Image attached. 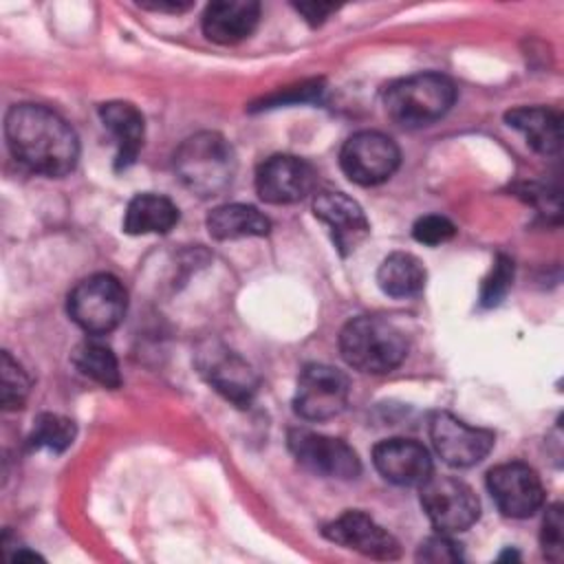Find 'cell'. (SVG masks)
Wrapping results in <instances>:
<instances>
[{
  "label": "cell",
  "mask_w": 564,
  "mask_h": 564,
  "mask_svg": "<svg viewBox=\"0 0 564 564\" xmlns=\"http://www.w3.org/2000/svg\"><path fill=\"white\" fill-rule=\"evenodd\" d=\"M430 438L436 454L452 467H471L480 463L494 447V432L471 427L449 412L430 416Z\"/></svg>",
  "instance_id": "cell-11"
},
{
  "label": "cell",
  "mask_w": 564,
  "mask_h": 564,
  "mask_svg": "<svg viewBox=\"0 0 564 564\" xmlns=\"http://www.w3.org/2000/svg\"><path fill=\"white\" fill-rule=\"evenodd\" d=\"M271 229L269 218L251 205L231 203L220 205L207 216V231L216 240H234V238H253L267 236Z\"/></svg>",
  "instance_id": "cell-21"
},
{
  "label": "cell",
  "mask_w": 564,
  "mask_h": 564,
  "mask_svg": "<svg viewBox=\"0 0 564 564\" xmlns=\"http://www.w3.org/2000/svg\"><path fill=\"white\" fill-rule=\"evenodd\" d=\"M260 20V4L251 0H218L203 13V33L216 44H238L247 40Z\"/></svg>",
  "instance_id": "cell-17"
},
{
  "label": "cell",
  "mask_w": 564,
  "mask_h": 564,
  "mask_svg": "<svg viewBox=\"0 0 564 564\" xmlns=\"http://www.w3.org/2000/svg\"><path fill=\"white\" fill-rule=\"evenodd\" d=\"M377 471L392 485L419 487L432 474V458L425 445L412 438H386L372 447Z\"/></svg>",
  "instance_id": "cell-16"
},
{
  "label": "cell",
  "mask_w": 564,
  "mask_h": 564,
  "mask_svg": "<svg viewBox=\"0 0 564 564\" xmlns=\"http://www.w3.org/2000/svg\"><path fill=\"white\" fill-rule=\"evenodd\" d=\"M145 9H154V11H172V13H181L187 11L192 7V2H145Z\"/></svg>",
  "instance_id": "cell-31"
},
{
  "label": "cell",
  "mask_w": 564,
  "mask_h": 564,
  "mask_svg": "<svg viewBox=\"0 0 564 564\" xmlns=\"http://www.w3.org/2000/svg\"><path fill=\"white\" fill-rule=\"evenodd\" d=\"M70 361L84 377L97 381L104 388L121 386V372L115 352L110 350V346L97 339L79 341L70 352Z\"/></svg>",
  "instance_id": "cell-23"
},
{
  "label": "cell",
  "mask_w": 564,
  "mask_h": 564,
  "mask_svg": "<svg viewBox=\"0 0 564 564\" xmlns=\"http://www.w3.org/2000/svg\"><path fill=\"white\" fill-rule=\"evenodd\" d=\"M562 507L560 505H551L546 509L544 522H542V531H540V544H542V553L546 560L551 562H560L562 560V551H564V540H562Z\"/></svg>",
  "instance_id": "cell-28"
},
{
  "label": "cell",
  "mask_w": 564,
  "mask_h": 564,
  "mask_svg": "<svg viewBox=\"0 0 564 564\" xmlns=\"http://www.w3.org/2000/svg\"><path fill=\"white\" fill-rule=\"evenodd\" d=\"M174 172L192 194L200 198L216 196L225 192L234 181V148L218 132H196L176 148Z\"/></svg>",
  "instance_id": "cell-3"
},
{
  "label": "cell",
  "mask_w": 564,
  "mask_h": 564,
  "mask_svg": "<svg viewBox=\"0 0 564 564\" xmlns=\"http://www.w3.org/2000/svg\"><path fill=\"white\" fill-rule=\"evenodd\" d=\"M487 489L507 518H529L544 505V487L538 471L520 460L491 467Z\"/></svg>",
  "instance_id": "cell-10"
},
{
  "label": "cell",
  "mask_w": 564,
  "mask_h": 564,
  "mask_svg": "<svg viewBox=\"0 0 564 564\" xmlns=\"http://www.w3.org/2000/svg\"><path fill=\"white\" fill-rule=\"evenodd\" d=\"M447 533L432 535L419 544L416 560L419 562H432V564H443V562H460L463 553Z\"/></svg>",
  "instance_id": "cell-29"
},
{
  "label": "cell",
  "mask_w": 564,
  "mask_h": 564,
  "mask_svg": "<svg viewBox=\"0 0 564 564\" xmlns=\"http://www.w3.org/2000/svg\"><path fill=\"white\" fill-rule=\"evenodd\" d=\"M339 350L348 366L370 375H386L399 368L408 357V339L390 319L359 315L348 319L341 328Z\"/></svg>",
  "instance_id": "cell-2"
},
{
  "label": "cell",
  "mask_w": 564,
  "mask_h": 564,
  "mask_svg": "<svg viewBox=\"0 0 564 564\" xmlns=\"http://www.w3.org/2000/svg\"><path fill=\"white\" fill-rule=\"evenodd\" d=\"M286 441L295 460L317 476L350 480L361 471L357 452L341 438L295 427L289 432Z\"/></svg>",
  "instance_id": "cell-9"
},
{
  "label": "cell",
  "mask_w": 564,
  "mask_h": 564,
  "mask_svg": "<svg viewBox=\"0 0 564 564\" xmlns=\"http://www.w3.org/2000/svg\"><path fill=\"white\" fill-rule=\"evenodd\" d=\"M313 214L328 227L339 256L352 253L370 234V223L364 209L344 192H317L313 198Z\"/></svg>",
  "instance_id": "cell-14"
},
{
  "label": "cell",
  "mask_w": 564,
  "mask_h": 564,
  "mask_svg": "<svg viewBox=\"0 0 564 564\" xmlns=\"http://www.w3.org/2000/svg\"><path fill=\"white\" fill-rule=\"evenodd\" d=\"M198 366L209 386L227 401L236 403L238 408H247L253 401L258 392V377L240 355L227 350L225 346H212L209 350L200 352Z\"/></svg>",
  "instance_id": "cell-15"
},
{
  "label": "cell",
  "mask_w": 564,
  "mask_h": 564,
  "mask_svg": "<svg viewBox=\"0 0 564 564\" xmlns=\"http://www.w3.org/2000/svg\"><path fill=\"white\" fill-rule=\"evenodd\" d=\"M513 282V260L509 256H498L489 275L482 280L480 286V306H496L507 295Z\"/></svg>",
  "instance_id": "cell-26"
},
{
  "label": "cell",
  "mask_w": 564,
  "mask_h": 564,
  "mask_svg": "<svg viewBox=\"0 0 564 564\" xmlns=\"http://www.w3.org/2000/svg\"><path fill=\"white\" fill-rule=\"evenodd\" d=\"M178 223V207L161 194H137L123 214V231L130 236L167 234Z\"/></svg>",
  "instance_id": "cell-20"
},
{
  "label": "cell",
  "mask_w": 564,
  "mask_h": 564,
  "mask_svg": "<svg viewBox=\"0 0 564 564\" xmlns=\"http://www.w3.org/2000/svg\"><path fill=\"white\" fill-rule=\"evenodd\" d=\"M322 533L330 542L352 549L366 557L397 560L401 555V546L397 538L388 533L381 524H377L372 516L359 509L344 511L337 520L324 524Z\"/></svg>",
  "instance_id": "cell-13"
},
{
  "label": "cell",
  "mask_w": 564,
  "mask_h": 564,
  "mask_svg": "<svg viewBox=\"0 0 564 564\" xmlns=\"http://www.w3.org/2000/svg\"><path fill=\"white\" fill-rule=\"evenodd\" d=\"M456 101V86L441 73H419L392 82L383 90L386 115L403 128L438 121Z\"/></svg>",
  "instance_id": "cell-4"
},
{
  "label": "cell",
  "mask_w": 564,
  "mask_h": 564,
  "mask_svg": "<svg viewBox=\"0 0 564 564\" xmlns=\"http://www.w3.org/2000/svg\"><path fill=\"white\" fill-rule=\"evenodd\" d=\"M128 308L123 284L110 273L84 278L68 293V315L88 335H106L115 330Z\"/></svg>",
  "instance_id": "cell-5"
},
{
  "label": "cell",
  "mask_w": 564,
  "mask_h": 564,
  "mask_svg": "<svg viewBox=\"0 0 564 564\" xmlns=\"http://www.w3.org/2000/svg\"><path fill=\"white\" fill-rule=\"evenodd\" d=\"M421 507L438 533H460L480 516V502L471 487L454 476L430 474L421 485Z\"/></svg>",
  "instance_id": "cell-6"
},
{
  "label": "cell",
  "mask_w": 564,
  "mask_h": 564,
  "mask_svg": "<svg viewBox=\"0 0 564 564\" xmlns=\"http://www.w3.org/2000/svg\"><path fill=\"white\" fill-rule=\"evenodd\" d=\"M350 394L348 377L326 364H308L302 368L293 394V410L306 421H326L337 416Z\"/></svg>",
  "instance_id": "cell-7"
},
{
  "label": "cell",
  "mask_w": 564,
  "mask_h": 564,
  "mask_svg": "<svg viewBox=\"0 0 564 564\" xmlns=\"http://www.w3.org/2000/svg\"><path fill=\"white\" fill-rule=\"evenodd\" d=\"M31 381L24 368L4 350L0 368V403L7 412L20 410L29 397Z\"/></svg>",
  "instance_id": "cell-25"
},
{
  "label": "cell",
  "mask_w": 564,
  "mask_h": 564,
  "mask_svg": "<svg viewBox=\"0 0 564 564\" xmlns=\"http://www.w3.org/2000/svg\"><path fill=\"white\" fill-rule=\"evenodd\" d=\"M401 154L397 143L375 130H361L346 139L339 152L344 174L357 185H379L399 167Z\"/></svg>",
  "instance_id": "cell-8"
},
{
  "label": "cell",
  "mask_w": 564,
  "mask_h": 564,
  "mask_svg": "<svg viewBox=\"0 0 564 564\" xmlns=\"http://www.w3.org/2000/svg\"><path fill=\"white\" fill-rule=\"evenodd\" d=\"M295 9H297V13L304 15L306 22H311L315 26V24H322L337 7L330 2H302V4H295Z\"/></svg>",
  "instance_id": "cell-30"
},
{
  "label": "cell",
  "mask_w": 564,
  "mask_h": 564,
  "mask_svg": "<svg viewBox=\"0 0 564 564\" xmlns=\"http://www.w3.org/2000/svg\"><path fill=\"white\" fill-rule=\"evenodd\" d=\"M4 137L13 159L42 176L68 174L79 156V141L70 123L40 104H15L7 112Z\"/></svg>",
  "instance_id": "cell-1"
},
{
  "label": "cell",
  "mask_w": 564,
  "mask_h": 564,
  "mask_svg": "<svg viewBox=\"0 0 564 564\" xmlns=\"http://www.w3.org/2000/svg\"><path fill=\"white\" fill-rule=\"evenodd\" d=\"M527 143L540 154H555L562 145V117L544 106H520L505 115Z\"/></svg>",
  "instance_id": "cell-19"
},
{
  "label": "cell",
  "mask_w": 564,
  "mask_h": 564,
  "mask_svg": "<svg viewBox=\"0 0 564 564\" xmlns=\"http://www.w3.org/2000/svg\"><path fill=\"white\" fill-rule=\"evenodd\" d=\"M425 267L405 251H394L377 269V284L390 297H412L425 286Z\"/></svg>",
  "instance_id": "cell-22"
},
{
  "label": "cell",
  "mask_w": 564,
  "mask_h": 564,
  "mask_svg": "<svg viewBox=\"0 0 564 564\" xmlns=\"http://www.w3.org/2000/svg\"><path fill=\"white\" fill-rule=\"evenodd\" d=\"M75 423L66 416L44 412L33 421L29 445L33 449H46L53 454L66 452L75 441Z\"/></svg>",
  "instance_id": "cell-24"
},
{
  "label": "cell",
  "mask_w": 564,
  "mask_h": 564,
  "mask_svg": "<svg viewBox=\"0 0 564 564\" xmlns=\"http://www.w3.org/2000/svg\"><path fill=\"white\" fill-rule=\"evenodd\" d=\"M315 170L293 154H273L256 170V192L264 203L289 205L306 198L315 187Z\"/></svg>",
  "instance_id": "cell-12"
},
{
  "label": "cell",
  "mask_w": 564,
  "mask_h": 564,
  "mask_svg": "<svg viewBox=\"0 0 564 564\" xmlns=\"http://www.w3.org/2000/svg\"><path fill=\"white\" fill-rule=\"evenodd\" d=\"M99 119L117 143L115 170L130 167L137 161L145 139L143 115L130 101H106L99 106Z\"/></svg>",
  "instance_id": "cell-18"
},
{
  "label": "cell",
  "mask_w": 564,
  "mask_h": 564,
  "mask_svg": "<svg viewBox=\"0 0 564 564\" xmlns=\"http://www.w3.org/2000/svg\"><path fill=\"white\" fill-rule=\"evenodd\" d=\"M456 234V227L449 218L445 216H438V214H427V216H421L414 227H412V236L416 242L421 245H441V242H447L452 240Z\"/></svg>",
  "instance_id": "cell-27"
}]
</instances>
